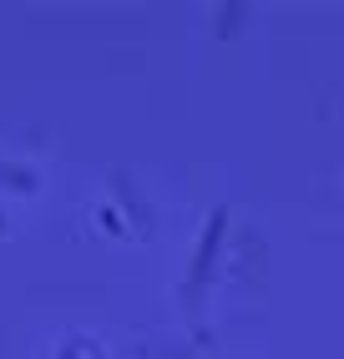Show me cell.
<instances>
[{"label": "cell", "instance_id": "1", "mask_svg": "<svg viewBox=\"0 0 344 359\" xmlns=\"http://www.w3.org/2000/svg\"><path fill=\"white\" fill-rule=\"evenodd\" d=\"M223 228H228V208H218V212H213V223H208V233H203L198 263H192V283H203V278H208V263L218 258V238H223Z\"/></svg>", "mask_w": 344, "mask_h": 359}]
</instances>
